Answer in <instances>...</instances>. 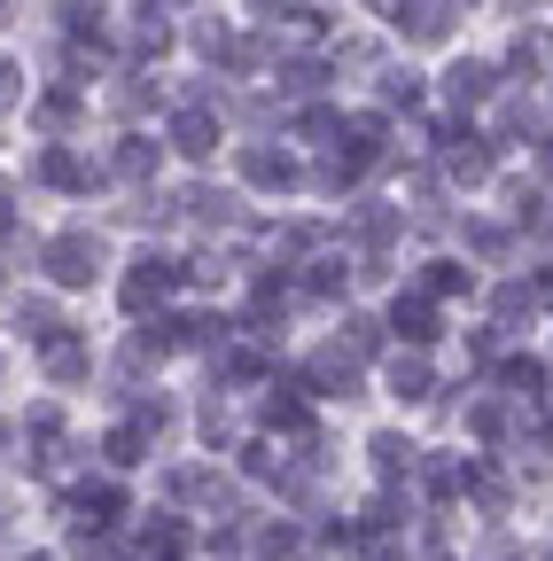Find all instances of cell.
Masks as SVG:
<instances>
[{"mask_svg": "<svg viewBox=\"0 0 553 561\" xmlns=\"http://www.w3.org/2000/svg\"><path fill=\"white\" fill-rule=\"evenodd\" d=\"M39 273H47V289H94V280L110 273V234L94 219H71V227H55L32 242Z\"/></svg>", "mask_w": 553, "mask_h": 561, "instance_id": "obj_1", "label": "cell"}, {"mask_svg": "<svg viewBox=\"0 0 553 561\" xmlns=\"http://www.w3.org/2000/svg\"><path fill=\"white\" fill-rule=\"evenodd\" d=\"M234 180L250 195H304L312 164L297 157V140H242V149H234Z\"/></svg>", "mask_w": 553, "mask_h": 561, "instance_id": "obj_2", "label": "cell"}, {"mask_svg": "<svg viewBox=\"0 0 553 561\" xmlns=\"http://www.w3.org/2000/svg\"><path fill=\"white\" fill-rule=\"evenodd\" d=\"M187 289V265L172 257V250H141V257H125V280H117V305L133 312V320H149L157 305H172Z\"/></svg>", "mask_w": 553, "mask_h": 561, "instance_id": "obj_3", "label": "cell"}, {"mask_svg": "<svg viewBox=\"0 0 553 561\" xmlns=\"http://www.w3.org/2000/svg\"><path fill=\"white\" fill-rule=\"evenodd\" d=\"M382 335H398V351H437V335H445V305H429L422 289H405L390 297V312H382Z\"/></svg>", "mask_w": 553, "mask_h": 561, "instance_id": "obj_4", "label": "cell"}, {"mask_svg": "<svg viewBox=\"0 0 553 561\" xmlns=\"http://www.w3.org/2000/svg\"><path fill=\"white\" fill-rule=\"evenodd\" d=\"M242 553H250V561H312L320 538H312L297 515H257V523L242 530Z\"/></svg>", "mask_w": 553, "mask_h": 561, "instance_id": "obj_5", "label": "cell"}, {"mask_svg": "<svg viewBox=\"0 0 553 561\" xmlns=\"http://www.w3.org/2000/svg\"><path fill=\"white\" fill-rule=\"evenodd\" d=\"M94 164H102V180L141 187V180L164 172V140H157V133H117V140H110V157H94Z\"/></svg>", "mask_w": 553, "mask_h": 561, "instance_id": "obj_6", "label": "cell"}, {"mask_svg": "<svg viewBox=\"0 0 553 561\" xmlns=\"http://www.w3.org/2000/svg\"><path fill=\"white\" fill-rule=\"evenodd\" d=\"M382 390H390V405H429L437 398V359L429 351H382Z\"/></svg>", "mask_w": 553, "mask_h": 561, "instance_id": "obj_7", "label": "cell"}, {"mask_svg": "<svg viewBox=\"0 0 553 561\" xmlns=\"http://www.w3.org/2000/svg\"><path fill=\"white\" fill-rule=\"evenodd\" d=\"M452 24H468V9H390V32H398V39H413V47L452 39Z\"/></svg>", "mask_w": 553, "mask_h": 561, "instance_id": "obj_8", "label": "cell"}, {"mask_svg": "<svg viewBox=\"0 0 553 561\" xmlns=\"http://www.w3.org/2000/svg\"><path fill=\"white\" fill-rule=\"evenodd\" d=\"M16 94H24V70H16V55H9V47H0V110H9Z\"/></svg>", "mask_w": 553, "mask_h": 561, "instance_id": "obj_9", "label": "cell"}, {"mask_svg": "<svg viewBox=\"0 0 553 561\" xmlns=\"http://www.w3.org/2000/svg\"><path fill=\"white\" fill-rule=\"evenodd\" d=\"M0 382H9V351H0Z\"/></svg>", "mask_w": 553, "mask_h": 561, "instance_id": "obj_10", "label": "cell"}]
</instances>
